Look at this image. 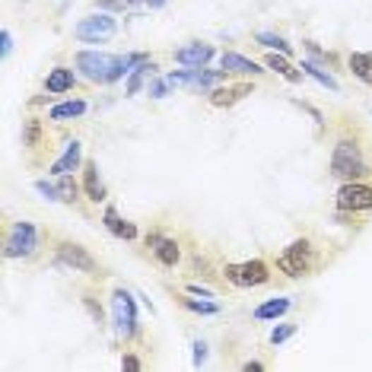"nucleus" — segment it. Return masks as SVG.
<instances>
[{
    "label": "nucleus",
    "mask_w": 372,
    "mask_h": 372,
    "mask_svg": "<svg viewBox=\"0 0 372 372\" xmlns=\"http://www.w3.org/2000/svg\"><path fill=\"white\" fill-rule=\"evenodd\" d=\"M223 280L232 283L239 289H251V287H264L274 280V268L268 258H251V261H239V264H226L223 268Z\"/></svg>",
    "instance_id": "5"
},
{
    "label": "nucleus",
    "mask_w": 372,
    "mask_h": 372,
    "mask_svg": "<svg viewBox=\"0 0 372 372\" xmlns=\"http://www.w3.org/2000/svg\"><path fill=\"white\" fill-rule=\"evenodd\" d=\"M296 331H299V325H293V321H283V325H277L274 331H270V344H274V347L283 344V340H289Z\"/></svg>",
    "instance_id": "28"
},
{
    "label": "nucleus",
    "mask_w": 372,
    "mask_h": 372,
    "mask_svg": "<svg viewBox=\"0 0 372 372\" xmlns=\"http://www.w3.org/2000/svg\"><path fill=\"white\" fill-rule=\"evenodd\" d=\"M274 264H277L280 274L289 277V280H299V277H312V274H318V270L325 268L328 251L315 236H299V239H293L280 255H277Z\"/></svg>",
    "instance_id": "2"
},
{
    "label": "nucleus",
    "mask_w": 372,
    "mask_h": 372,
    "mask_svg": "<svg viewBox=\"0 0 372 372\" xmlns=\"http://www.w3.org/2000/svg\"><path fill=\"white\" fill-rule=\"evenodd\" d=\"M264 64H268L277 77L287 80V83H302V77H306V73H302V67L296 71L293 61H289L287 54H268V58H264Z\"/></svg>",
    "instance_id": "19"
},
{
    "label": "nucleus",
    "mask_w": 372,
    "mask_h": 372,
    "mask_svg": "<svg viewBox=\"0 0 372 372\" xmlns=\"http://www.w3.org/2000/svg\"><path fill=\"white\" fill-rule=\"evenodd\" d=\"M86 109L90 105L83 102V99H71V102H58L48 109V121H67V118H80L86 115Z\"/></svg>",
    "instance_id": "22"
},
{
    "label": "nucleus",
    "mask_w": 372,
    "mask_h": 372,
    "mask_svg": "<svg viewBox=\"0 0 372 372\" xmlns=\"http://www.w3.org/2000/svg\"><path fill=\"white\" fill-rule=\"evenodd\" d=\"M54 185H58V198L61 204L80 207V194H83V185H80L73 175H54Z\"/></svg>",
    "instance_id": "20"
},
{
    "label": "nucleus",
    "mask_w": 372,
    "mask_h": 372,
    "mask_svg": "<svg viewBox=\"0 0 372 372\" xmlns=\"http://www.w3.org/2000/svg\"><path fill=\"white\" fill-rule=\"evenodd\" d=\"M242 369H245V372H264L268 366H264V363H258V359H248V363H245Z\"/></svg>",
    "instance_id": "36"
},
{
    "label": "nucleus",
    "mask_w": 372,
    "mask_h": 372,
    "mask_svg": "<svg viewBox=\"0 0 372 372\" xmlns=\"http://www.w3.org/2000/svg\"><path fill=\"white\" fill-rule=\"evenodd\" d=\"M169 90H172V83H169L166 77H162V80H150V83H147V96H153V99L169 96Z\"/></svg>",
    "instance_id": "29"
},
{
    "label": "nucleus",
    "mask_w": 372,
    "mask_h": 372,
    "mask_svg": "<svg viewBox=\"0 0 372 372\" xmlns=\"http://www.w3.org/2000/svg\"><path fill=\"white\" fill-rule=\"evenodd\" d=\"M188 289H191V293H200V296H213L210 289H207V287H200V283H191V287H188Z\"/></svg>",
    "instance_id": "37"
},
{
    "label": "nucleus",
    "mask_w": 372,
    "mask_h": 372,
    "mask_svg": "<svg viewBox=\"0 0 372 372\" xmlns=\"http://www.w3.org/2000/svg\"><path fill=\"white\" fill-rule=\"evenodd\" d=\"M0 42H4V58H10V52H13V35L4 29V35H0Z\"/></svg>",
    "instance_id": "35"
},
{
    "label": "nucleus",
    "mask_w": 372,
    "mask_h": 372,
    "mask_svg": "<svg viewBox=\"0 0 372 372\" xmlns=\"http://www.w3.org/2000/svg\"><path fill=\"white\" fill-rule=\"evenodd\" d=\"M372 143L356 124H344L331 140L328 175L337 181H372Z\"/></svg>",
    "instance_id": "1"
},
{
    "label": "nucleus",
    "mask_w": 372,
    "mask_h": 372,
    "mask_svg": "<svg viewBox=\"0 0 372 372\" xmlns=\"http://www.w3.org/2000/svg\"><path fill=\"white\" fill-rule=\"evenodd\" d=\"M83 194H86V200H92V204H102V200L109 198L105 181H102V175H99V162L96 160L83 162Z\"/></svg>",
    "instance_id": "14"
},
{
    "label": "nucleus",
    "mask_w": 372,
    "mask_h": 372,
    "mask_svg": "<svg viewBox=\"0 0 372 372\" xmlns=\"http://www.w3.org/2000/svg\"><path fill=\"white\" fill-rule=\"evenodd\" d=\"M128 4H140V0H128Z\"/></svg>",
    "instance_id": "39"
},
{
    "label": "nucleus",
    "mask_w": 372,
    "mask_h": 372,
    "mask_svg": "<svg viewBox=\"0 0 372 372\" xmlns=\"http://www.w3.org/2000/svg\"><path fill=\"white\" fill-rule=\"evenodd\" d=\"M162 4H166V0H147V7H150V10H160Z\"/></svg>",
    "instance_id": "38"
},
{
    "label": "nucleus",
    "mask_w": 372,
    "mask_h": 372,
    "mask_svg": "<svg viewBox=\"0 0 372 372\" xmlns=\"http://www.w3.org/2000/svg\"><path fill=\"white\" fill-rule=\"evenodd\" d=\"M147 248H150V255H153V261L160 264V268H175V264L181 261L179 239H169V236H162V232H150Z\"/></svg>",
    "instance_id": "11"
},
{
    "label": "nucleus",
    "mask_w": 372,
    "mask_h": 372,
    "mask_svg": "<svg viewBox=\"0 0 372 372\" xmlns=\"http://www.w3.org/2000/svg\"><path fill=\"white\" fill-rule=\"evenodd\" d=\"M191 350H194V366H200L207 359V344H204V340H194Z\"/></svg>",
    "instance_id": "33"
},
{
    "label": "nucleus",
    "mask_w": 372,
    "mask_h": 372,
    "mask_svg": "<svg viewBox=\"0 0 372 372\" xmlns=\"http://www.w3.org/2000/svg\"><path fill=\"white\" fill-rule=\"evenodd\" d=\"M73 86H77V73H73L71 67H54V71H48V77H45L48 96H61V92H71Z\"/></svg>",
    "instance_id": "18"
},
{
    "label": "nucleus",
    "mask_w": 372,
    "mask_h": 372,
    "mask_svg": "<svg viewBox=\"0 0 372 372\" xmlns=\"http://www.w3.org/2000/svg\"><path fill=\"white\" fill-rule=\"evenodd\" d=\"M83 306L90 308V315H92V321H96V325H102L105 321V312H102V306H99L96 299H92V293H86V299H83Z\"/></svg>",
    "instance_id": "30"
},
{
    "label": "nucleus",
    "mask_w": 372,
    "mask_h": 372,
    "mask_svg": "<svg viewBox=\"0 0 372 372\" xmlns=\"http://www.w3.org/2000/svg\"><path fill=\"white\" fill-rule=\"evenodd\" d=\"M118 32V23L112 20V13H92V16H83L73 29L77 42H86V45H102V42L115 39Z\"/></svg>",
    "instance_id": "9"
},
{
    "label": "nucleus",
    "mask_w": 372,
    "mask_h": 372,
    "mask_svg": "<svg viewBox=\"0 0 372 372\" xmlns=\"http://www.w3.org/2000/svg\"><path fill=\"white\" fill-rule=\"evenodd\" d=\"M175 302H179L181 308H188V312H194V315H217V312H220V306H217V302L191 299V296H185V293H175Z\"/></svg>",
    "instance_id": "25"
},
{
    "label": "nucleus",
    "mask_w": 372,
    "mask_h": 372,
    "mask_svg": "<svg viewBox=\"0 0 372 372\" xmlns=\"http://www.w3.org/2000/svg\"><path fill=\"white\" fill-rule=\"evenodd\" d=\"M289 308H293V299H268V302H261V306L255 308V318L258 321H270V318H280V315H287Z\"/></svg>",
    "instance_id": "24"
},
{
    "label": "nucleus",
    "mask_w": 372,
    "mask_h": 372,
    "mask_svg": "<svg viewBox=\"0 0 372 372\" xmlns=\"http://www.w3.org/2000/svg\"><path fill=\"white\" fill-rule=\"evenodd\" d=\"M102 226L115 239H124V242H134V239H137V223H131V220H121L112 204L105 207V213H102Z\"/></svg>",
    "instance_id": "17"
},
{
    "label": "nucleus",
    "mask_w": 372,
    "mask_h": 372,
    "mask_svg": "<svg viewBox=\"0 0 372 372\" xmlns=\"http://www.w3.org/2000/svg\"><path fill=\"white\" fill-rule=\"evenodd\" d=\"M112 318H115V331H118V337H124V344L143 337L140 318H137V306H134V296H131L128 289H121V287L112 293Z\"/></svg>",
    "instance_id": "7"
},
{
    "label": "nucleus",
    "mask_w": 372,
    "mask_h": 372,
    "mask_svg": "<svg viewBox=\"0 0 372 372\" xmlns=\"http://www.w3.org/2000/svg\"><path fill=\"white\" fill-rule=\"evenodd\" d=\"M334 207L344 213H369L372 210V181H340L334 194Z\"/></svg>",
    "instance_id": "8"
},
{
    "label": "nucleus",
    "mask_w": 372,
    "mask_h": 372,
    "mask_svg": "<svg viewBox=\"0 0 372 372\" xmlns=\"http://www.w3.org/2000/svg\"><path fill=\"white\" fill-rule=\"evenodd\" d=\"M39 229L29 220H20V223H10L7 232H4V258L10 261H29V258L39 255Z\"/></svg>",
    "instance_id": "4"
},
{
    "label": "nucleus",
    "mask_w": 372,
    "mask_h": 372,
    "mask_svg": "<svg viewBox=\"0 0 372 372\" xmlns=\"http://www.w3.org/2000/svg\"><path fill=\"white\" fill-rule=\"evenodd\" d=\"M52 251H54V261H58L61 268H71V270H77V274H90V277H102L99 261L90 255V248H83L80 242L52 236Z\"/></svg>",
    "instance_id": "6"
},
{
    "label": "nucleus",
    "mask_w": 372,
    "mask_h": 372,
    "mask_svg": "<svg viewBox=\"0 0 372 372\" xmlns=\"http://www.w3.org/2000/svg\"><path fill=\"white\" fill-rule=\"evenodd\" d=\"M23 147L29 150V153H39V150H45V153H52V140H48L45 134V121L42 118H26V124H23Z\"/></svg>",
    "instance_id": "13"
},
{
    "label": "nucleus",
    "mask_w": 372,
    "mask_h": 372,
    "mask_svg": "<svg viewBox=\"0 0 372 372\" xmlns=\"http://www.w3.org/2000/svg\"><path fill=\"white\" fill-rule=\"evenodd\" d=\"M73 61H77V71L96 86H109V83H118L121 77H128V61H124V54L77 52Z\"/></svg>",
    "instance_id": "3"
},
{
    "label": "nucleus",
    "mask_w": 372,
    "mask_h": 372,
    "mask_svg": "<svg viewBox=\"0 0 372 372\" xmlns=\"http://www.w3.org/2000/svg\"><path fill=\"white\" fill-rule=\"evenodd\" d=\"M255 42H258V45H261V48H270V52H280V54H287V58H289V54H293V48H289V42L283 39V35H277V32H258V35H255Z\"/></svg>",
    "instance_id": "27"
},
{
    "label": "nucleus",
    "mask_w": 372,
    "mask_h": 372,
    "mask_svg": "<svg viewBox=\"0 0 372 372\" xmlns=\"http://www.w3.org/2000/svg\"><path fill=\"white\" fill-rule=\"evenodd\" d=\"M35 191H39V194H45L48 200H61V198H58V185H52V181H45V179H39V181H35Z\"/></svg>",
    "instance_id": "31"
},
{
    "label": "nucleus",
    "mask_w": 372,
    "mask_h": 372,
    "mask_svg": "<svg viewBox=\"0 0 372 372\" xmlns=\"http://www.w3.org/2000/svg\"><path fill=\"white\" fill-rule=\"evenodd\" d=\"M220 67H223L229 77H258V73H264L261 67L255 64V61L245 58V54H239V52H223V58H220Z\"/></svg>",
    "instance_id": "16"
},
{
    "label": "nucleus",
    "mask_w": 372,
    "mask_h": 372,
    "mask_svg": "<svg viewBox=\"0 0 372 372\" xmlns=\"http://www.w3.org/2000/svg\"><path fill=\"white\" fill-rule=\"evenodd\" d=\"M83 162L86 160H83V147H80V140H71L64 147V153L52 162V169H48V172H52V175H73L77 169H83Z\"/></svg>",
    "instance_id": "15"
},
{
    "label": "nucleus",
    "mask_w": 372,
    "mask_h": 372,
    "mask_svg": "<svg viewBox=\"0 0 372 372\" xmlns=\"http://www.w3.org/2000/svg\"><path fill=\"white\" fill-rule=\"evenodd\" d=\"M160 71V67L153 64V61H147V64H140V67H134V71L128 73V83H124V92H128V96H137V92H140V86L147 83L150 77H153V73Z\"/></svg>",
    "instance_id": "23"
},
{
    "label": "nucleus",
    "mask_w": 372,
    "mask_h": 372,
    "mask_svg": "<svg viewBox=\"0 0 372 372\" xmlns=\"http://www.w3.org/2000/svg\"><path fill=\"white\" fill-rule=\"evenodd\" d=\"M99 10H109V13H121L124 7H128V0H96Z\"/></svg>",
    "instance_id": "32"
},
{
    "label": "nucleus",
    "mask_w": 372,
    "mask_h": 372,
    "mask_svg": "<svg viewBox=\"0 0 372 372\" xmlns=\"http://www.w3.org/2000/svg\"><path fill=\"white\" fill-rule=\"evenodd\" d=\"M347 64H350V73L359 83L372 86V52H353L350 58H347Z\"/></svg>",
    "instance_id": "21"
},
{
    "label": "nucleus",
    "mask_w": 372,
    "mask_h": 372,
    "mask_svg": "<svg viewBox=\"0 0 372 372\" xmlns=\"http://www.w3.org/2000/svg\"><path fill=\"white\" fill-rule=\"evenodd\" d=\"M175 64L181 67H207L213 58H217V48L207 45V42H188L185 48H179V52L172 54Z\"/></svg>",
    "instance_id": "12"
},
{
    "label": "nucleus",
    "mask_w": 372,
    "mask_h": 372,
    "mask_svg": "<svg viewBox=\"0 0 372 372\" xmlns=\"http://www.w3.org/2000/svg\"><path fill=\"white\" fill-rule=\"evenodd\" d=\"M251 92H255V83H248V80H242V83H223V86H213V90L207 92V102H210L213 109H232V105L245 102Z\"/></svg>",
    "instance_id": "10"
},
{
    "label": "nucleus",
    "mask_w": 372,
    "mask_h": 372,
    "mask_svg": "<svg viewBox=\"0 0 372 372\" xmlns=\"http://www.w3.org/2000/svg\"><path fill=\"white\" fill-rule=\"evenodd\" d=\"M121 366H124V369H143V363H140V359H137V356H134V353H124Z\"/></svg>",
    "instance_id": "34"
},
{
    "label": "nucleus",
    "mask_w": 372,
    "mask_h": 372,
    "mask_svg": "<svg viewBox=\"0 0 372 372\" xmlns=\"http://www.w3.org/2000/svg\"><path fill=\"white\" fill-rule=\"evenodd\" d=\"M302 73H306V77H312L315 83H321L325 90H331V92H337V90H340V86H337V80H334L331 73H325V71H321L318 64H312V61H302Z\"/></svg>",
    "instance_id": "26"
}]
</instances>
